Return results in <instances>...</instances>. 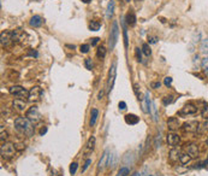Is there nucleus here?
<instances>
[{"label":"nucleus","instance_id":"8fccbe9b","mask_svg":"<svg viewBox=\"0 0 208 176\" xmlns=\"http://www.w3.org/2000/svg\"><path fill=\"white\" fill-rule=\"evenodd\" d=\"M104 94H105V89H101L100 92H99V96H98V99H99V100H101V99H102V96H104Z\"/></svg>","mask_w":208,"mask_h":176},{"label":"nucleus","instance_id":"2f4dec72","mask_svg":"<svg viewBox=\"0 0 208 176\" xmlns=\"http://www.w3.org/2000/svg\"><path fill=\"white\" fill-rule=\"evenodd\" d=\"M173 100H174L173 96H165V98H163V104H164V105H170V104L173 103Z\"/></svg>","mask_w":208,"mask_h":176},{"label":"nucleus","instance_id":"7ed1b4c3","mask_svg":"<svg viewBox=\"0 0 208 176\" xmlns=\"http://www.w3.org/2000/svg\"><path fill=\"white\" fill-rule=\"evenodd\" d=\"M0 153L3 158L10 159L16 153V146L12 142H4V144H1V147H0Z\"/></svg>","mask_w":208,"mask_h":176},{"label":"nucleus","instance_id":"0eeeda50","mask_svg":"<svg viewBox=\"0 0 208 176\" xmlns=\"http://www.w3.org/2000/svg\"><path fill=\"white\" fill-rule=\"evenodd\" d=\"M182 129L185 133H196L200 130V122L199 121H189V122H185Z\"/></svg>","mask_w":208,"mask_h":176},{"label":"nucleus","instance_id":"b1692460","mask_svg":"<svg viewBox=\"0 0 208 176\" xmlns=\"http://www.w3.org/2000/svg\"><path fill=\"white\" fill-rule=\"evenodd\" d=\"M191 161V156L189 153H180L179 156V162L183 164V165H185V164H188L189 162Z\"/></svg>","mask_w":208,"mask_h":176},{"label":"nucleus","instance_id":"1a4fd4ad","mask_svg":"<svg viewBox=\"0 0 208 176\" xmlns=\"http://www.w3.org/2000/svg\"><path fill=\"white\" fill-rule=\"evenodd\" d=\"M197 112V106L194 104L189 103L187 105H184V107H182L179 115L180 116H190V115H195Z\"/></svg>","mask_w":208,"mask_h":176},{"label":"nucleus","instance_id":"79ce46f5","mask_svg":"<svg viewBox=\"0 0 208 176\" xmlns=\"http://www.w3.org/2000/svg\"><path fill=\"white\" fill-rule=\"evenodd\" d=\"M164 83H165L166 87H170V86H171V83H172V77H165Z\"/></svg>","mask_w":208,"mask_h":176},{"label":"nucleus","instance_id":"3c124183","mask_svg":"<svg viewBox=\"0 0 208 176\" xmlns=\"http://www.w3.org/2000/svg\"><path fill=\"white\" fill-rule=\"evenodd\" d=\"M46 133H47V127H42L40 130V135H45Z\"/></svg>","mask_w":208,"mask_h":176},{"label":"nucleus","instance_id":"13d9d810","mask_svg":"<svg viewBox=\"0 0 208 176\" xmlns=\"http://www.w3.org/2000/svg\"><path fill=\"white\" fill-rule=\"evenodd\" d=\"M149 176H154V175H149Z\"/></svg>","mask_w":208,"mask_h":176},{"label":"nucleus","instance_id":"6e6d98bb","mask_svg":"<svg viewBox=\"0 0 208 176\" xmlns=\"http://www.w3.org/2000/svg\"><path fill=\"white\" fill-rule=\"evenodd\" d=\"M206 144L208 145V136H207V140H206Z\"/></svg>","mask_w":208,"mask_h":176},{"label":"nucleus","instance_id":"864d4df0","mask_svg":"<svg viewBox=\"0 0 208 176\" xmlns=\"http://www.w3.org/2000/svg\"><path fill=\"white\" fill-rule=\"evenodd\" d=\"M82 1H83V3H84V4H89V3H90V1H92V0H82Z\"/></svg>","mask_w":208,"mask_h":176},{"label":"nucleus","instance_id":"4468645a","mask_svg":"<svg viewBox=\"0 0 208 176\" xmlns=\"http://www.w3.org/2000/svg\"><path fill=\"white\" fill-rule=\"evenodd\" d=\"M108 156H109V151H108V150H106V151L104 152V154L101 156V159H100V162H99V164H98V173L102 171V170L105 169V167L107 165Z\"/></svg>","mask_w":208,"mask_h":176},{"label":"nucleus","instance_id":"aec40b11","mask_svg":"<svg viewBox=\"0 0 208 176\" xmlns=\"http://www.w3.org/2000/svg\"><path fill=\"white\" fill-rule=\"evenodd\" d=\"M179 156H180L179 150H177V148H172V150L170 151V156H168V158H170V161L172 162V163H176V162L179 161Z\"/></svg>","mask_w":208,"mask_h":176},{"label":"nucleus","instance_id":"dca6fc26","mask_svg":"<svg viewBox=\"0 0 208 176\" xmlns=\"http://www.w3.org/2000/svg\"><path fill=\"white\" fill-rule=\"evenodd\" d=\"M12 106H13V109H16L17 111H22L25 110V102H24V99H19V98H17V99H14L13 102H12Z\"/></svg>","mask_w":208,"mask_h":176},{"label":"nucleus","instance_id":"c9c22d12","mask_svg":"<svg viewBox=\"0 0 208 176\" xmlns=\"http://www.w3.org/2000/svg\"><path fill=\"white\" fill-rule=\"evenodd\" d=\"M89 48H90V46L89 45H81V47H79V51L82 52V53H87V52L89 51Z\"/></svg>","mask_w":208,"mask_h":176},{"label":"nucleus","instance_id":"4be33fe9","mask_svg":"<svg viewBox=\"0 0 208 176\" xmlns=\"http://www.w3.org/2000/svg\"><path fill=\"white\" fill-rule=\"evenodd\" d=\"M98 117H99V110H98L96 107H94V109H92V113H90V122H89L90 127H94V125H95Z\"/></svg>","mask_w":208,"mask_h":176},{"label":"nucleus","instance_id":"bb28decb","mask_svg":"<svg viewBox=\"0 0 208 176\" xmlns=\"http://www.w3.org/2000/svg\"><path fill=\"white\" fill-rule=\"evenodd\" d=\"M201 52L205 54H208V39H203L201 41Z\"/></svg>","mask_w":208,"mask_h":176},{"label":"nucleus","instance_id":"ea45409f","mask_svg":"<svg viewBox=\"0 0 208 176\" xmlns=\"http://www.w3.org/2000/svg\"><path fill=\"white\" fill-rule=\"evenodd\" d=\"M200 133H208V119H207V122L205 123V124L202 125L201 128H200Z\"/></svg>","mask_w":208,"mask_h":176},{"label":"nucleus","instance_id":"4c0bfd02","mask_svg":"<svg viewBox=\"0 0 208 176\" xmlns=\"http://www.w3.org/2000/svg\"><path fill=\"white\" fill-rule=\"evenodd\" d=\"M201 115L205 119H208V105H205V107H203V110H202Z\"/></svg>","mask_w":208,"mask_h":176},{"label":"nucleus","instance_id":"f8f14e48","mask_svg":"<svg viewBox=\"0 0 208 176\" xmlns=\"http://www.w3.org/2000/svg\"><path fill=\"white\" fill-rule=\"evenodd\" d=\"M11 42H13L12 31H3V33H1V45L6 47V46H8Z\"/></svg>","mask_w":208,"mask_h":176},{"label":"nucleus","instance_id":"9d476101","mask_svg":"<svg viewBox=\"0 0 208 176\" xmlns=\"http://www.w3.org/2000/svg\"><path fill=\"white\" fill-rule=\"evenodd\" d=\"M142 111L144 113H151V109H152V103L151 99H149V92H146L144 94V98L142 99Z\"/></svg>","mask_w":208,"mask_h":176},{"label":"nucleus","instance_id":"473e14b6","mask_svg":"<svg viewBox=\"0 0 208 176\" xmlns=\"http://www.w3.org/2000/svg\"><path fill=\"white\" fill-rule=\"evenodd\" d=\"M77 169H78V164H77L76 162L71 163V164H70V174H71V175H75L76 171H77Z\"/></svg>","mask_w":208,"mask_h":176},{"label":"nucleus","instance_id":"7c9ffc66","mask_svg":"<svg viewBox=\"0 0 208 176\" xmlns=\"http://www.w3.org/2000/svg\"><path fill=\"white\" fill-rule=\"evenodd\" d=\"M134 92H135V94H136L137 99H138L140 102H142L141 93H140V85H138V83H134Z\"/></svg>","mask_w":208,"mask_h":176},{"label":"nucleus","instance_id":"49530a36","mask_svg":"<svg viewBox=\"0 0 208 176\" xmlns=\"http://www.w3.org/2000/svg\"><path fill=\"white\" fill-rule=\"evenodd\" d=\"M28 56H31V57H37V56H39V53H37L36 51H33V50H29Z\"/></svg>","mask_w":208,"mask_h":176},{"label":"nucleus","instance_id":"9b49d317","mask_svg":"<svg viewBox=\"0 0 208 176\" xmlns=\"http://www.w3.org/2000/svg\"><path fill=\"white\" fill-rule=\"evenodd\" d=\"M166 139H167V144L172 147L178 146L180 142V136L178 134H176V133H170Z\"/></svg>","mask_w":208,"mask_h":176},{"label":"nucleus","instance_id":"39448f33","mask_svg":"<svg viewBox=\"0 0 208 176\" xmlns=\"http://www.w3.org/2000/svg\"><path fill=\"white\" fill-rule=\"evenodd\" d=\"M10 93L12 96H17L19 99H25V98H29V91H27L24 87L22 86H12V87L8 89Z\"/></svg>","mask_w":208,"mask_h":176},{"label":"nucleus","instance_id":"bf43d9fd","mask_svg":"<svg viewBox=\"0 0 208 176\" xmlns=\"http://www.w3.org/2000/svg\"><path fill=\"white\" fill-rule=\"evenodd\" d=\"M59 176H61V175H59Z\"/></svg>","mask_w":208,"mask_h":176},{"label":"nucleus","instance_id":"37998d69","mask_svg":"<svg viewBox=\"0 0 208 176\" xmlns=\"http://www.w3.org/2000/svg\"><path fill=\"white\" fill-rule=\"evenodd\" d=\"M158 37L157 36H149L148 37V42H149V44H157V42H158Z\"/></svg>","mask_w":208,"mask_h":176},{"label":"nucleus","instance_id":"423d86ee","mask_svg":"<svg viewBox=\"0 0 208 176\" xmlns=\"http://www.w3.org/2000/svg\"><path fill=\"white\" fill-rule=\"evenodd\" d=\"M115 77H117V63H113L111 69H109V75H108V81H107V91L111 92L113 89L115 82Z\"/></svg>","mask_w":208,"mask_h":176},{"label":"nucleus","instance_id":"ddd939ff","mask_svg":"<svg viewBox=\"0 0 208 176\" xmlns=\"http://www.w3.org/2000/svg\"><path fill=\"white\" fill-rule=\"evenodd\" d=\"M185 150H187V153H189L191 156V158L199 157L200 151H199V147H197L196 144H187L185 145Z\"/></svg>","mask_w":208,"mask_h":176},{"label":"nucleus","instance_id":"a18cd8bd","mask_svg":"<svg viewBox=\"0 0 208 176\" xmlns=\"http://www.w3.org/2000/svg\"><path fill=\"white\" fill-rule=\"evenodd\" d=\"M118 106H119V110H125L126 109V103L125 102H119V104H118Z\"/></svg>","mask_w":208,"mask_h":176},{"label":"nucleus","instance_id":"f257e3e1","mask_svg":"<svg viewBox=\"0 0 208 176\" xmlns=\"http://www.w3.org/2000/svg\"><path fill=\"white\" fill-rule=\"evenodd\" d=\"M33 125L34 124L27 117H17L14 119V128L28 138L34 135V127Z\"/></svg>","mask_w":208,"mask_h":176},{"label":"nucleus","instance_id":"4d7b16f0","mask_svg":"<svg viewBox=\"0 0 208 176\" xmlns=\"http://www.w3.org/2000/svg\"><path fill=\"white\" fill-rule=\"evenodd\" d=\"M125 1H128V3H130V1H131V0H125Z\"/></svg>","mask_w":208,"mask_h":176},{"label":"nucleus","instance_id":"5fc2aeb1","mask_svg":"<svg viewBox=\"0 0 208 176\" xmlns=\"http://www.w3.org/2000/svg\"><path fill=\"white\" fill-rule=\"evenodd\" d=\"M140 175H141L140 173H134V174H132V175H131V176H140Z\"/></svg>","mask_w":208,"mask_h":176},{"label":"nucleus","instance_id":"cd10ccee","mask_svg":"<svg viewBox=\"0 0 208 176\" xmlns=\"http://www.w3.org/2000/svg\"><path fill=\"white\" fill-rule=\"evenodd\" d=\"M142 52L144 53V56L149 57V56L152 54V50H151V47H149V45L144 42V44L142 45Z\"/></svg>","mask_w":208,"mask_h":176},{"label":"nucleus","instance_id":"6ab92c4d","mask_svg":"<svg viewBox=\"0 0 208 176\" xmlns=\"http://www.w3.org/2000/svg\"><path fill=\"white\" fill-rule=\"evenodd\" d=\"M125 122L130 125H135L140 122V117H137L136 115H134V113H128L125 116Z\"/></svg>","mask_w":208,"mask_h":176},{"label":"nucleus","instance_id":"c85d7f7f","mask_svg":"<svg viewBox=\"0 0 208 176\" xmlns=\"http://www.w3.org/2000/svg\"><path fill=\"white\" fill-rule=\"evenodd\" d=\"M151 112L153 113V118H154V121L157 122V121H158V109H157V105H155V103H154V102L152 103Z\"/></svg>","mask_w":208,"mask_h":176},{"label":"nucleus","instance_id":"c03bdc74","mask_svg":"<svg viewBox=\"0 0 208 176\" xmlns=\"http://www.w3.org/2000/svg\"><path fill=\"white\" fill-rule=\"evenodd\" d=\"M201 66H202V68H203V69H206V68H208V57H206V58L202 59Z\"/></svg>","mask_w":208,"mask_h":176},{"label":"nucleus","instance_id":"f3484780","mask_svg":"<svg viewBox=\"0 0 208 176\" xmlns=\"http://www.w3.org/2000/svg\"><path fill=\"white\" fill-rule=\"evenodd\" d=\"M42 22L43 21H42V18H41V16L35 15L30 18L29 24H30V27H33V28H39V27L42 25Z\"/></svg>","mask_w":208,"mask_h":176},{"label":"nucleus","instance_id":"09e8293b","mask_svg":"<svg viewBox=\"0 0 208 176\" xmlns=\"http://www.w3.org/2000/svg\"><path fill=\"white\" fill-rule=\"evenodd\" d=\"M160 86H161L160 82H153L152 83V88H160Z\"/></svg>","mask_w":208,"mask_h":176},{"label":"nucleus","instance_id":"a19ab883","mask_svg":"<svg viewBox=\"0 0 208 176\" xmlns=\"http://www.w3.org/2000/svg\"><path fill=\"white\" fill-rule=\"evenodd\" d=\"M135 53H136V58L138 62H142V56H141V51L140 48H135Z\"/></svg>","mask_w":208,"mask_h":176},{"label":"nucleus","instance_id":"20e7f679","mask_svg":"<svg viewBox=\"0 0 208 176\" xmlns=\"http://www.w3.org/2000/svg\"><path fill=\"white\" fill-rule=\"evenodd\" d=\"M25 117L28 118L33 124H37V123L41 121V113L39 112V110H37L36 106H33V107H30V109L27 111Z\"/></svg>","mask_w":208,"mask_h":176},{"label":"nucleus","instance_id":"603ef678","mask_svg":"<svg viewBox=\"0 0 208 176\" xmlns=\"http://www.w3.org/2000/svg\"><path fill=\"white\" fill-rule=\"evenodd\" d=\"M205 75H206V76L208 77V68H206V69H205Z\"/></svg>","mask_w":208,"mask_h":176},{"label":"nucleus","instance_id":"393cba45","mask_svg":"<svg viewBox=\"0 0 208 176\" xmlns=\"http://www.w3.org/2000/svg\"><path fill=\"white\" fill-rule=\"evenodd\" d=\"M101 28V23L98 22V21H92L89 23V29L92 31H98V30Z\"/></svg>","mask_w":208,"mask_h":176},{"label":"nucleus","instance_id":"f03ea898","mask_svg":"<svg viewBox=\"0 0 208 176\" xmlns=\"http://www.w3.org/2000/svg\"><path fill=\"white\" fill-rule=\"evenodd\" d=\"M118 37H119V28H118V23L115 21L112 23V28L109 31V40H108V47L111 51L115 47V45L118 42Z\"/></svg>","mask_w":208,"mask_h":176},{"label":"nucleus","instance_id":"5701e85b","mask_svg":"<svg viewBox=\"0 0 208 176\" xmlns=\"http://www.w3.org/2000/svg\"><path fill=\"white\" fill-rule=\"evenodd\" d=\"M113 11H115V1H113V0H111V1L108 3L107 10H106V17H107L108 19L113 16Z\"/></svg>","mask_w":208,"mask_h":176},{"label":"nucleus","instance_id":"2eb2a0df","mask_svg":"<svg viewBox=\"0 0 208 176\" xmlns=\"http://www.w3.org/2000/svg\"><path fill=\"white\" fill-rule=\"evenodd\" d=\"M179 121H178V118L176 117H170L168 119H167V127H168V129L170 130H172V132H174V130H177L178 128H179Z\"/></svg>","mask_w":208,"mask_h":176},{"label":"nucleus","instance_id":"a211bd4d","mask_svg":"<svg viewBox=\"0 0 208 176\" xmlns=\"http://www.w3.org/2000/svg\"><path fill=\"white\" fill-rule=\"evenodd\" d=\"M95 141H96L95 136H90V138H89V140H88V142H87V145H86V148H84V153L88 154L93 152L94 146H95Z\"/></svg>","mask_w":208,"mask_h":176},{"label":"nucleus","instance_id":"6e6552de","mask_svg":"<svg viewBox=\"0 0 208 176\" xmlns=\"http://www.w3.org/2000/svg\"><path fill=\"white\" fill-rule=\"evenodd\" d=\"M41 96H42V89H41V87H39V86H34V87L29 91L28 99L30 102L36 103V102H39L41 99Z\"/></svg>","mask_w":208,"mask_h":176},{"label":"nucleus","instance_id":"412c9836","mask_svg":"<svg viewBox=\"0 0 208 176\" xmlns=\"http://www.w3.org/2000/svg\"><path fill=\"white\" fill-rule=\"evenodd\" d=\"M125 21H126V23H128V25L134 27V25L136 24V16H135V14H134L132 11H129L128 15H126V17H125Z\"/></svg>","mask_w":208,"mask_h":176},{"label":"nucleus","instance_id":"e433bc0d","mask_svg":"<svg viewBox=\"0 0 208 176\" xmlns=\"http://www.w3.org/2000/svg\"><path fill=\"white\" fill-rule=\"evenodd\" d=\"M90 164H92V159H90V158H88V159L86 161V163H84V165H83V168H82V173H84L87 169L89 168V165H90Z\"/></svg>","mask_w":208,"mask_h":176},{"label":"nucleus","instance_id":"de8ad7c7","mask_svg":"<svg viewBox=\"0 0 208 176\" xmlns=\"http://www.w3.org/2000/svg\"><path fill=\"white\" fill-rule=\"evenodd\" d=\"M99 40H100L99 37H93V39H92V46H95V45L99 42Z\"/></svg>","mask_w":208,"mask_h":176},{"label":"nucleus","instance_id":"f704fd0d","mask_svg":"<svg viewBox=\"0 0 208 176\" xmlns=\"http://www.w3.org/2000/svg\"><path fill=\"white\" fill-rule=\"evenodd\" d=\"M84 65H86V68L88 70H92V69H93V62H92V59L87 58L86 60H84Z\"/></svg>","mask_w":208,"mask_h":176},{"label":"nucleus","instance_id":"58836bf2","mask_svg":"<svg viewBox=\"0 0 208 176\" xmlns=\"http://www.w3.org/2000/svg\"><path fill=\"white\" fill-rule=\"evenodd\" d=\"M124 46H125V48H128V44H129V41H128V31H126V29L124 28Z\"/></svg>","mask_w":208,"mask_h":176},{"label":"nucleus","instance_id":"c756f323","mask_svg":"<svg viewBox=\"0 0 208 176\" xmlns=\"http://www.w3.org/2000/svg\"><path fill=\"white\" fill-rule=\"evenodd\" d=\"M130 173V170L126 167H123V168L119 169V171H118V174L115 176H128Z\"/></svg>","mask_w":208,"mask_h":176},{"label":"nucleus","instance_id":"72a5a7b5","mask_svg":"<svg viewBox=\"0 0 208 176\" xmlns=\"http://www.w3.org/2000/svg\"><path fill=\"white\" fill-rule=\"evenodd\" d=\"M6 139H7V132L6 130H4V127H1V136H0V141H1V144H4Z\"/></svg>","mask_w":208,"mask_h":176},{"label":"nucleus","instance_id":"a878e982","mask_svg":"<svg viewBox=\"0 0 208 176\" xmlns=\"http://www.w3.org/2000/svg\"><path fill=\"white\" fill-rule=\"evenodd\" d=\"M105 56H106V48L104 46H101V47L98 48V51H96V57L99 59H104Z\"/></svg>","mask_w":208,"mask_h":176}]
</instances>
